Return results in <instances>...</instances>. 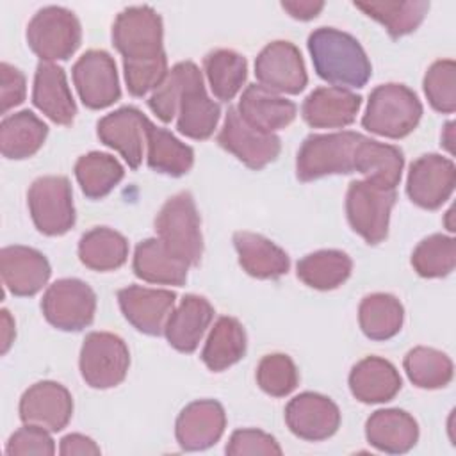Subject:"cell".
Wrapping results in <instances>:
<instances>
[{"label": "cell", "mask_w": 456, "mask_h": 456, "mask_svg": "<svg viewBox=\"0 0 456 456\" xmlns=\"http://www.w3.org/2000/svg\"><path fill=\"white\" fill-rule=\"evenodd\" d=\"M118 303L125 319L141 333L159 337L175 310L176 294L167 289L128 285L118 290Z\"/></svg>", "instance_id": "obj_16"}, {"label": "cell", "mask_w": 456, "mask_h": 456, "mask_svg": "<svg viewBox=\"0 0 456 456\" xmlns=\"http://www.w3.org/2000/svg\"><path fill=\"white\" fill-rule=\"evenodd\" d=\"M189 267L191 265L175 256L159 237L144 239L135 246L132 269L142 281L182 287L187 281Z\"/></svg>", "instance_id": "obj_29"}, {"label": "cell", "mask_w": 456, "mask_h": 456, "mask_svg": "<svg viewBox=\"0 0 456 456\" xmlns=\"http://www.w3.org/2000/svg\"><path fill=\"white\" fill-rule=\"evenodd\" d=\"M75 176L89 200H102L123 180L125 169L110 153L89 151L75 162Z\"/></svg>", "instance_id": "obj_38"}, {"label": "cell", "mask_w": 456, "mask_h": 456, "mask_svg": "<svg viewBox=\"0 0 456 456\" xmlns=\"http://www.w3.org/2000/svg\"><path fill=\"white\" fill-rule=\"evenodd\" d=\"M18 411L23 424L41 426L50 433H57L71 420L73 397L69 390L57 381H37L23 392Z\"/></svg>", "instance_id": "obj_15"}, {"label": "cell", "mask_w": 456, "mask_h": 456, "mask_svg": "<svg viewBox=\"0 0 456 456\" xmlns=\"http://www.w3.org/2000/svg\"><path fill=\"white\" fill-rule=\"evenodd\" d=\"M34 226L48 237H59L75 226V205L69 180L61 175L39 176L27 192Z\"/></svg>", "instance_id": "obj_8"}, {"label": "cell", "mask_w": 456, "mask_h": 456, "mask_svg": "<svg viewBox=\"0 0 456 456\" xmlns=\"http://www.w3.org/2000/svg\"><path fill=\"white\" fill-rule=\"evenodd\" d=\"M41 310L53 328L80 331L94 319L96 294L78 278H61L43 294Z\"/></svg>", "instance_id": "obj_10"}, {"label": "cell", "mask_w": 456, "mask_h": 456, "mask_svg": "<svg viewBox=\"0 0 456 456\" xmlns=\"http://www.w3.org/2000/svg\"><path fill=\"white\" fill-rule=\"evenodd\" d=\"M237 112L249 126L265 134H274L294 121L297 107L294 102L260 84H249L240 94Z\"/></svg>", "instance_id": "obj_23"}, {"label": "cell", "mask_w": 456, "mask_h": 456, "mask_svg": "<svg viewBox=\"0 0 456 456\" xmlns=\"http://www.w3.org/2000/svg\"><path fill=\"white\" fill-rule=\"evenodd\" d=\"M395 200V189H383L365 178L353 180L346 192V216L349 226L367 244H379L388 235L390 212Z\"/></svg>", "instance_id": "obj_7"}, {"label": "cell", "mask_w": 456, "mask_h": 456, "mask_svg": "<svg viewBox=\"0 0 456 456\" xmlns=\"http://www.w3.org/2000/svg\"><path fill=\"white\" fill-rule=\"evenodd\" d=\"M362 96L349 89L326 86L314 89L301 105V116L312 128H344L356 119Z\"/></svg>", "instance_id": "obj_22"}, {"label": "cell", "mask_w": 456, "mask_h": 456, "mask_svg": "<svg viewBox=\"0 0 456 456\" xmlns=\"http://www.w3.org/2000/svg\"><path fill=\"white\" fill-rule=\"evenodd\" d=\"M48 135V126L32 110L4 116L0 123V151L5 159L23 160L39 151Z\"/></svg>", "instance_id": "obj_31"}, {"label": "cell", "mask_w": 456, "mask_h": 456, "mask_svg": "<svg viewBox=\"0 0 456 456\" xmlns=\"http://www.w3.org/2000/svg\"><path fill=\"white\" fill-rule=\"evenodd\" d=\"M82 41V27L73 11L61 5L39 9L27 25V43L41 62L69 59Z\"/></svg>", "instance_id": "obj_6"}, {"label": "cell", "mask_w": 456, "mask_h": 456, "mask_svg": "<svg viewBox=\"0 0 456 456\" xmlns=\"http://www.w3.org/2000/svg\"><path fill=\"white\" fill-rule=\"evenodd\" d=\"M283 451L276 438L260 429H235L228 440L226 454L246 456V454H265L280 456Z\"/></svg>", "instance_id": "obj_47"}, {"label": "cell", "mask_w": 456, "mask_h": 456, "mask_svg": "<svg viewBox=\"0 0 456 456\" xmlns=\"http://www.w3.org/2000/svg\"><path fill=\"white\" fill-rule=\"evenodd\" d=\"M297 367L289 354H265L256 367V383L267 395L285 397L297 387Z\"/></svg>", "instance_id": "obj_43"}, {"label": "cell", "mask_w": 456, "mask_h": 456, "mask_svg": "<svg viewBox=\"0 0 456 456\" xmlns=\"http://www.w3.org/2000/svg\"><path fill=\"white\" fill-rule=\"evenodd\" d=\"M78 367L91 388H112L126 378L130 353L121 337L109 331H91L82 342Z\"/></svg>", "instance_id": "obj_9"}, {"label": "cell", "mask_w": 456, "mask_h": 456, "mask_svg": "<svg viewBox=\"0 0 456 456\" xmlns=\"http://www.w3.org/2000/svg\"><path fill=\"white\" fill-rule=\"evenodd\" d=\"M403 367L408 379L426 390L447 387L454 374L452 360L445 353L426 346L410 349L403 360Z\"/></svg>", "instance_id": "obj_40"}, {"label": "cell", "mask_w": 456, "mask_h": 456, "mask_svg": "<svg viewBox=\"0 0 456 456\" xmlns=\"http://www.w3.org/2000/svg\"><path fill=\"white\" fill-rule=\"evenodd\" d=\"M59 454L62 456H98L100 447L96 442L80 433H69L61 440Z\"/></svg>", "instance_id": "obj_49"}, {"label": "cell", "mask_w": 456, "mask_h": 456, "mask_svg": "<svg viewBox=\"0 0 456 456\" xmlns=\"http://www.w3.org/2000/svg\"><path fill=\"white\" fill-rule=\"evenodd\" d=\"M297 278L315 290L340 287L353 271V260L340 249H319L297 262Z\"/></svg>", "instance_id": "obj_36"}, {"label": "cell", "mask_w": 456, "mask_h": 456, "mask_svg": "<svg viewBox=\"0 0 456 456\" xmlns=\"http://www.w3.org/2000/svg\"><path fill=\"white\" fill-rule=\"evenodd\" d=\"M362 134L342 130L333 134H310L296 157V176L312 182L328 175L354 173L356 150Z\"/></svg>", "instance_id": "obj_3"}, {"label": "cell", "mask_w": 456, "mask_h": 456, "mask_svg": "<svg viewBox=\"0 0 456 456\" xmlns=\"http://www.w3.org/2000/svg\"><path fill=\"white\" fill-rule=\"evenodd\" d=\"M422 118V103L415 91L404 84H381L369 94L362 126L376 135L403 139L410 135Z\"/></svg>", "instance_id": "obj_2"}, {"label": "cell", "mask_w": 456, "mask_h": 456, "mask_svg": "<svg viewBox=\"0 0 456 456\" xmlns=\"http://www.w3.org/2000/svg\"><path fill=\"white\" fill-rule=\"evenodd\" d=\"M55 452L53 438L50 436V431L34 426L25 424L23 428L16 429L5 445L7 456H27V454H37V456H52Z\"/></svg>", "instance_id": "obj_46"}, {"label": "cell", "mask_w": 456, "mask_h": 456, "mask_svg": "<svg viewBox=\"0 0 456 456\" xmlns=\"http://www.w3.org/2000/svg\"><path fill=\"white\" fill-rule=\"evenodd\" d=\"M356 9L363 11L369 18L379 21L390 37L397 39L417 30L429 11V2H354Z\"/></svg>", "instance_id": "obj_39"}, {"label": "cell", "mask_w": 456, "mask_h": 456, "mask_svg": "<svg viewBox=\"0 0 456 456\" xmlns=\"http://www.w3.org/2000/svg\"><path fill=\"white\" fill-rule=\"evenodd\" d=\"M2 326H4V330H2V353L5 354L9 346L12 344V338H14V321H12L11 314L5 308L2 310Z\"/></svg>", "instance_id": "obj_51"}, {"label": "cell", "mask_w": 456, "mask_h": 456, "mask_svg": "<svg viewBox=\"0 0 456 456\" xmlns=\"http://www.w3.org/2000/svg\"><path fill=\"white\" fill-rule=\"evenodd\" d=\"M164 25L151 5L125 7L112 23V45L123 62H142L164 55Z\"/></svg>", "instance_id": "obj_5"}, {"label": "cell", "mask_w": 456, "mask_h": 456, "mask_svg": "<svg viewBox=\"0 0 456 456\" xmlns=\"http://www.w3.org/2000/svg\"><path fill=\"white\" fill-rule=\"evenodd\" d=\"M315 73L335 87H363L370 75V61L351 34L333 28L319 27L306 41Z\"/></svg>", "instance_id": "obj_1"}, {"label": "cell", "mask_w": 456, "mask_h": 456, "mask_svg": "<svg viewBox=\"0 0 456 456\" xmlns=\"http://www.w3.org/2000/svg\"><path fill=\"white\" fill-rule=\"evenodd\" d=\"M411 265L422 278H444L456 265V242L444 233H433L422 239L413 253Z\"/></svg>", "instance_id": "obj_41"}, {"label": "cell", "mask_w": 456, "mask_h": 456, "mask_svg": "<svg viewBox=\"0 0 456 456\" xmlns=\"http://www.w3.org/2000/svg\"><path fill=\"white\" fill-rule=\"evenodd\" d=\"M32 103L57 125L73 123L77 103L61 66L53 62L37 64L32 87Z\"/></svg>", "instance_id": "obj_25"}, {"label": "cell", "mask_w": 456, "mask_h": 456, "mask_svg": "<svg viewBox=\"0 0 456 456\" xmlns=\"http://www.w3.org/2000/svg\"><path fill=\"white\" fill-rule=\"evenodd\" d=\"M233 246L239 255V264L253 278L276 280L289 273V255L260 233L235 232Z\"/></svg>", "instance_id": "obj_28"}, {"label": "cell", "mask_w": 456, "mask_h": 456, "mask_svg": "<svg viewBox=\"0 0 456 456\" xmlns=\"http://www.w3.org/2000/svg\"><path fill=\"white\" fill-rule=\"evenodd\" d=\"M203 69L210 91L221 102L233 100L248 78L246 57L228 48L208 52L203 57Z\"/></svg>", "instance_id": "obj_37"}, {"label": "cell", "mask_w": 456, "mask_h": 456, "mask_svg": "<svg viewBox=\"0 0 456 456\" xmlns=\"http://www.w3.org/2000/svg\"><path fill=\"white\" fill-rule=\"evenodd\" d=\"M452 126H454V123L449 121V123L445 125L444 135H442V142H444V146L447 148L449 153H452Z\"/></svg>", "instance_id": "obj_52"}, {"label": "cell", "mask_w": 456, "mask_h": 456, "mask_svg": "<svg viewBox=\"0 0 456 456\" xmlns=\"http://www.w3.org/2000/svg\"><path fill=\"white\" fill-rule=\"evenodd\" d=\"M148 167L167 176H183L194 164V150L176 139L169 130L146 123Z\"/></svg>", "instance_id": "obj_33"}, {"label": "cell", "mask_w": 456, "mask_h": 456, "mask_svg": "<svg viewBox=\"0 0 456 456\" xmlns=\"http://www.w3.org/2000/svg\"><path fill=\"white\" fill-rule=\"evenodd\" d=\"M73 84L87 109L100 110L121 98L116 62L105 50H87L71 69Z\"/></svg>", "instance_id": "obj_11"}, {"label": "cell", "mask_w": 456, "mask_h": 456, "mask_svg": "<svg viewBox=\"0 0 456 456\" xmlns=\"http://www.w3.org/2000/svg\"><path fill=\"white\" fill-rule=\"evenodd\" d=\"M0 274L5 289L18 297L37 294L52 274L46 256L28 246H5L0 251Z\"/></svg>", "instance_id": "obj_21"}, {"label": "cell", "mask_w": 456, "mask_h": 456, "mask_svg": "<svg viewBox=\"0 0 456 456\" xmlns=\"http://www.w3.org/2000/svg\"><path fill=\"white\" fill-rule=\"evenodd\" d=\"M246 346L248 338L242 324L235 317L223 315L214 322L205 340L201 362L207 365V369L221 372L242 360L246 354Z\"/></svg>", "instance_id": "obj_32"}, {"label": "cell", "mask_w": 456, "mask_h": 456, "mask_svg": "<svg viewBox=\"0 0 456 456\" xmlns=\"http://www.w3.org/2000/svg\"><path fill=\"white\" fill-rule=\"evenodd\" d=\"M255 77L262 87L285 94H299L308 84L301 52L283 39L262 48L255 59Z\"/></svg>", "instance_id": "obj_12"}, {"label": "cell", "mask_w": 456, "mask_h": 456, "mask_svg": "<svg viewBox=\"0 0 456 456\" xmlns=\"http://www.w3.org/2000/svg\"><path fill=\"white\" fill-rule=\"evenodd\" d=\"M429 105L442 114L456 110V64L452 59L435 61L422 80Z\"/></svg>", "instance_id": "obj_42"}, {"label": "cell", "mask_w": 456, "mask_h": 456, "mask_svg": "<svg viewBox=\"0 0 456 456\" xmlns=\"http://www.w3.org/2000/svg\"><path fill=\"white\" fill-rule=\"evenodd\" d=\"M404 167V155L394 144H385L370 137H362L356 150L354 171L362 173L365 180L383 189H395L401 182Z\"/></svg>", "instance_id": "obj_30"}, {"label": "cell", "mask_w": 456, "mask_h": 456, "mask_svg": "<svg viewBox=\"0 0 456 456\" xmlns=\"http://www.w3.org/2000/svg\"><path fill=\"white\" fill-rule=\"evenodd\" d=\"M403 387L399 370L385 358L365 356L349 372V390L356 401L378 404L392 401Z\"/></svg>", "instance_id": "obj_26"}, {"label": "cell", "mask_w": 456, "mask_h": 456, "mask_svg": "<svg viewBox=\"0 0 456 456\" xmlns=\"http://www.w3.org/2000/svg\"><path fill=\"white\" fill-rule=\"evenodd\" d=\"M212 319L214 306L208 299L198 294H187L167 317L164 335L176 351L192 353L200 346Z\"/></svg>", "instance_id": "obj_24"}, {"label": "cell", "mask_w": 456, "mask_h": 456, "mask_svg": "<svg viewBox=\"0 0 456 456\" xmlns=\"http://www.w3.org/2000/svg\"><path fill=\"white\" fill-rule=\"evenodd\" d=\"M125 82L132 96H144L155 91L167 75V57L166 53L142 62H123Z\"/></svg>", "instance_id": "obj_45"}, {"label": "cell", "mask_w": 456, "mask_h": 456, "mask_svg": "<svg viewBox=\"0 0 456 456\" xmlns=\"http://www.w3.org/2000/svg\"><path fill=\"white\" fill-rule=\"evenodd\" d=\"M155 230L162 244L189 265H198L203 255L200 214L189 191L176 192L160 207Z\"/></svg>", "instance_id": "obj_4"}, {"label": "cell", "mask_w": 456, "mask_h": 456, "mask_svg": "<svg viewBox=\"0 0 456 456\" xmlns=\"http://www.w3.org/2000/svg\"><path fill=\"white\" fill-rule=\"evenodd\" d=\"M194 66L196 64L192 61L176 62L167 71L162 84L151 93V96L148 100V107L162 123H169L176 116L182 89H183Z\"/></svg>", "instance_id": "obj_44"}, {"label": "cell", "mask_w": 456, "mask_h": 456, "mask_svg": "<svg viewBox=\"0 0 456 456\" xmlns=\"http://www.w3.org/2000/svg\"><path fill=\"white\" fill-rule=\"evenodd\" d=\"M78 258L93 271H116L128 258V240L112 228L94 226L80 237Z\"/></svg>", "instance_id": "obj_34"}, {"label": "cell", "mask_w": 456, "mask_h": 456, "mask_svg": "<svg viewBox=\"0 0 456 456\" xmlns=\"http://www.w3.org/2000/svg\"><path fill=\"white\" fill-rule=\"evenodd\" d=\"M281 7L294 20L308 21V20H314L324 9V2H321V0H292V2H281Z\"/></svg>", "instance_id": "obj_50"}, {"label": "cell", "mask_w": 456, "mask_h": 456, "mask_svg": "<svg viewBox=\"0 0 456 456\" xmlns=\"http://www.w3.org/2000/svg\"><path fill=\"white\" fill-rule=\"evenodd\" d=\"M365 438L381 452L404 454L419 440V424L404 410H376L365 422Z\"/></svg>", "instance_id": "obj_27"}, {"label": "cell", "mask_w": 456, "mask_h": 456, "mask_svg": "<svg viewBox=\"0 0 456 456\" xmlns=\"http://www.w3.org/2000/svg\"><path fill=\"white\" fill-rule=\"evenodd\" d=\"M226 428V413L219 401L189 403L175 424V436L183 451H203L217 444Z\"/></svg>", "instance_id": "obj_20"}, {"label": "cell", "mask_w": 456, "mask_h": 456, "mask_svg": "<svg viewBox=\"0 0 456 456\" xmlns=\"http://www.w3.org/2000/svg\"><path fill=\"white\" fill-rule=\"evenodd\" d=\"M219 116L221 107L207 94L203 75L194 66L178 100L176 128L189 139L205 141L214 134Z\"/></svg>", "instance_id": "obj_18"}, {"label": "cell", "mask_w": 456, "mask_h": 456, "mask_svg": "<svg viewBox=\"0 0 456 456\" xmlns=\"http://www.w3.org/2000/svg\"><path fill=\"white\" fill-rule=\"evenodd\" d=\"M454 185L456 166L449 157L426 153L410 164L406 194L420 208H440L451 198Z\"/></svg>", "instance_id": "obj_14"}, {"label": "cell", "mask_w": 456, "mask_h": 456, "mask_svg": "<svg viewBox=\"0 0 456 456\" xmlns=\"http://www.w3.org/2000/svg\"><path fill=\"white\" fill-rule=\"evenodd\" d=\"M404 321L401 301L387 292L365 296L358 306V322L363 335L370 340H388L395 337Z\"/></svg>", "instance_id": "obj_35"}, {"label": "cell", "mask_w": 456, "mask_h": 456, "mask_svg": "<svg viewBox=\"0 0 456 456\" xmlns=\"http://www.w3.org/2000/svg\"><path fill=\"white\" fill-rule=\"evenodd\" d=\"M217 142L255 171L274 162L281 150V142L276 134H265L249 126L237 112V107L228 109Z\"/></svg>", "instance_id": "obj_13"}, {"label": "cell", "mask_w": 456, "mask_h": 456, "mask_svg": "<svg viewBox=\"0 0 456 456\" xmlns=\"http://www.w3.org/2000/svg\"><path fill=\"white\" fill-rule=\"evenodd\" d=\"M285 422L292 435L308 442L333 436L340 426V410L326 395L303 392L285 406Z\"/></svg>", "instance_id": "obj_17"}, {"label": "cell", "mask_w": 456, "mask_h": 456, "mask_svg": "<svg viewBox=\"0 0 456 456\" xmlns=\"http://www.w3.org/2000/svg\"><path fill=\"white\" fill-rule=\"evenodd\" d=\"M27 84L21 69L14 68L9 62L0 64V102L2 114H7L9 109L20 105L25 100Z\"/></svg>", "instance_id": "obj_48"}, {"label": "cell", "mask_w": 456, "mask_h": 456, "mask_svg": "<svg viewBox=\"0 0 456 456\" xmlns=\"http://www.w3.org/2000/svg\"><path fill=\"white\" fill-rule=\"evenodd\" d=\"M146 123L148 118L139 109L125 105L105 114L96 125V134L105 146L125 159L128 167L137 169L142 162Z\"/></svg>", "instance_id": "obj_19"}]
</instances>
